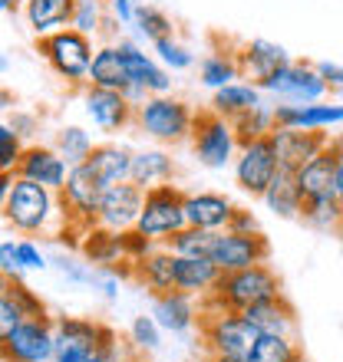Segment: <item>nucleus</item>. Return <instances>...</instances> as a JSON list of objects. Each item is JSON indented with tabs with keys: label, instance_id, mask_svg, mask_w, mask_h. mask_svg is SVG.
<instances>
[{
	"label": "nucleus",
	"instance_id": "0eeeda50",
	"mask_svg": "<svg viewBox=\"0 0 343 362\" xmlns=\"http://www.w3.org/2000/svg\"><path fill=\"white\" fill-rule=\"evenodd\" d=\"M181 228H185V191L175 188V185H159V188L145 191L135 230L155 240V244H165Z\"/></svg>",
	"mask_w": 343,
	"mask_h": 362
},
{
	"label": "nucleus",
	"instance_id": "c85d7f7f",
	"mask_svg": "<svg viewBox=\"0 0 343 362\" xmlns=\"http://www.w3.org/2000/svg\"><path fill=\"white\" fill-rule=\"evenodd\" d=\"M73 7L77 0H23V20L37 37H47L73 23Z\"/></svg>",
	"mask_w": 343,
	"mask_h": 362
},
{
	"label": "nucleus",
	"instance_id": "412c9836",
	"mask_svg": "<svg viewBox=\"0 0 343 362\" xmlns=\"http://www.w3.org/2000/svg\"><path fill=\"white\" fill-rule=\"evenodd\" d=\"M284 63H291V57H287V49L281 47V43H271V40H248V43H241L238 47V69L241 76L248 79V83H264L271 73H277V69L284 66Z\"/></svg>",
	"mask_w": 343,
	"mask_h": 362
},
{
	"label": "nucleus",
	"instance_id": "09e8293b",
	"mask_svg": "<svg viewBox=\"0 0 343 362\" xmlns=\"http://www.w3.org/2000/svg\"><path fill=\"white\" fill-rule=\"evenodd\" d=\"M123 247H125V260H139V257H145L149 250H155L159 244L155 240H149L145 234H139V230H123Z\"/></svg>",
	"mask_w": 343,
	"mask_h": 362
},
{
	"label": "nucleus",
	"instance_id": "20e7f679",
	"mask_svg": "<svg viewBox=\"0 0 343 362\" xmlns=\"http://www.w3.org/2000/svg\"><path fill=\"white\" fill-rule=\"evenodd\" d=\"M195 109L175 95H145L142 105H135V129L159 145H181L189 142Z\"/></svg>",
	"mask_w": 343,
	"mask_h": 362
},
{
	"label": "nucleus",
	"instance_id": "ddd939ff",
	"mask_svg": "<svg viewBox=\"0 0 343 362\" xmlns=\"http://www.w3.org/2000/svg\"><path fill=\"white\" fill-rule=\"evenodd\" d=\"M83 112L86 119L106 135L125 132L135 125V105L116 89H99V86H86L83 89Z\"/></svg>",
	"mask_w": 343,
	"mask_h": 362
},
{
	"label": "nucleus",
	"instance_id": "473e14b6",
	"mask_svg": "<svg viewBox=\"0 0 343 362\" xmlns=\"http://www.w3.org/2000/svg\"><path fill=\"white\" fill-rule=\"evenodd\" d=\"M261 201L267 204V211L271 214H277V218H300V204H304V198H300V188H297V178L294 172H281L274 175V181L267 185V191L261 194Z\"/></svg>",
	"mask_w": 343,
	"mask_h": 362
},
{
	"label": "nucleus",
	"instance_id": "3c124183",
	"mask_svg": "<svg viewBox=\"0 0 343 362\" xmlns=\"http://www.w3.org/2000/svg\"><path fill=\"white\" fill-rule=\"evenodd\" d=\"M228 230H238V234H257L261 224H257V218L248 208H235V214H231V221H228Z\"/></svg>",
	"mask_w": 343,
	"mask_h": 362
},
{
	"label": "nucleus",
	"instance_id": "f704fd0d",
	"mask_svg": "<svg viewBox=\"0 0 343 362\" xmlns=\"http://www.w3.org/2000/svg\"><path fill=\"white\" fill-rule=\"evenodd\" d=\"M248 362H304V349L297 343V336L261 333L254 349L248 353Z\"/></svg>",
	"mask_w": 343,
	"mask_h": 362
},
{
	"label": "nucleus",
	"instance_id": "aec40b11",
	"mask_svg": "<svg viewBox=\"0 0 343 362\" xmlns=\"http://www.w3.org/2000/svg\"><path fill=\"white\" fill-rule=\"evenodd\" d=\"M152 316L155 323L162 326V333L172 336H181V333H191L198 326V303L191 293H181V290H165V293H155L152 296Z\"/></svg>",
	"mask_w": 343,
	"mask_h": 362
},
{
	"label": "nucleus",
	"instance_id": "052dcab7",
	"mask_svg": "<svg viewBox=\"0 0 343 362\" xmlns=\"http://www.w3.org/2000/svg\"><path fill=\"white\" fill-rule=\"evenodd\" d=\"M208 362H248V359H241V356H208Z\"/></svg>",
	"mask_w": 343,
	"mask_h": 362
},
{
	"label": "nucleus",
	"instance_id": "5fc2aeb1",
	"mask_svg": "<svg viewBox=\"0 0 343 362\" xmlns=\"http://www.w3.org/2000/svg\"><path fill=\"white\" fill-rule=\"evenodd\" d=\"M317 73H320V76L327 79L330 93L343 86V66H337V63H317Z\"/></svg>",
	"mask_w": 343,
	"mask_h": 362
},
{
	"label": "nucleus",
	"instance_id": "1a4fd4ad",
	"mask_svg": "<svg viewBox=\"0 0 343 362\" xmlns=\"http://www.w3.org/2000/svg\"><path fill=\"white\" fill-rule=\"evenodd\" d=\"M231 168H235V185H238V191H244L248 198H261L267 191V185L274 181V175L281 172L271 135H267V139H257V142H248V145H238V155H235Z\"/></svg>",
	"mask_w": 343,
	"mask_h": 362
},
{
	"label": "nucleus",
	"instance_id": "4d7b16f0",
	"mask_svg": "<svg viewBox=\"0 0 343 362\" xmlns=\"http://www.w3.org/2000/svg\"><path fill=\"white\" fill-rule=\"evenodd\" d=\"M337 198L343 201V155H337Z\"/></svg>",
	"mask_w": 343,
	"mask_h": 362
},
{
	"label": "nucleus",
	"instance_id": "dca6fc26",
	"mask_svg": "<svg viewBox=\"0 0 343 362\" xmlns=\"http://www.w3.org/2000/svg\"><path fill=\"white\" fill-rule=\"evenodd\" d=\"M142 201H145V191L135 188L133 181L113 185V188H106V194H103L96 224H103V228H109V230H133L135 221H139V211H142Z\"/></svg>",
	"mask_w": 343,
	"mask_h": 362
},
{
	"label": "nucleus",
	"instance_id": "b1692460",
	"mask_svg": "<svg viewBox=\"0 0 343 362\" xmlns=\"http://www.w3.org/2000/svg\"><path fill=\"white\" fill-rule=\"evenodd\" d=\"M57 333V346L69 343V346H86V349H116V333L109 326L96 323V320H83V316H60L53 323Z\"/></svg>",
	"mask_w": 343,
	"mask_h": 362
},
{
	"label": "nucleus",
	"instance_id": "9d476101",
	"mask_svg": "<svg viewBox=\"0 0 343 362\" xmlns=\"http://www.w3.org/2000/svg\"><path fill=\"white\" fill-rule=\"evenodd\" d=\"M57 353V333L47 316L23 320L0 339V362H50Z\"/></svg>",
	"mask_w": 343,
	"mask_h": 362
},
{
	"label": "nucleus",
	"instance_id": "864d4df0",
	"mask_svg": "<svg viewBox=\"0 0 343 362\" xmlns=\"http://www.w3.org/2000/svg\"><path fill=\"white\" fill-rule=\"evenodd\" d=\"M109 7H113V17L123 23V27H133L135 23V4L133 0H109Z\"/></svg>",
	"mask_w": 343,
	"mask_h": 362
},
{
	"label": "nucleus",
	"instance_id": "0e129e2a",
	"mask_svg": "<svg viewBox=\"0 0 343 362\" xmlns=\"http://www.w3.org/2000/svg\"><path fill=\"white\" fill-rule=\"evenodd\" d=\"M7 69H10V59L4 57V53H0V73H7Z\"/></svg>",
	"mask_w": 343,
	"mask_h": 362
},
{
	"label": "nucleus",
	"instance_id": "6ab92c4d",
	"mask_svg": "<svg viewBox=\"0 0 343 362\" xmlns=\"http://www.w3.org/2000/svg\"><path fill=\"white\" fill-rule=\"evenodd\" d=\"M235 201L218 191H185V224L201 230H228Z\"/></svg>",
	"mask_w": 343,
	"mask_h": 362
},
{
	"label": "nucleus",
	"instance_id": "bb28decb",
	"mask_svg": "<svg viewBox=\"0 0 343 362\" xmlns=\"http://www.w3.org/2000/svg\"><path fill=\"white\" fill-rule=\"evenodd\" d=\"M172 178H175V158H172V152H165L162 145L133 152L129 181L135 188L149 191V188H159V185H172Z\"/></svg>",
	"mask_w": 343,
	"mask_h": 362
},
{
	"label": "nucleus",
	"instance_id": "c9c22d12",
	"mask_svg": "<svg viewBox=\"0 0 343 362\" xmlns=\"http://www.w3.org/2000/svg\"><path fill=\"white\" fill-rule=\"evenodd\" d=\"M93 132H86L83 125H60L57 135H53V148L60 152V158L73 168V165H83L93 152Z\"/></svg>",
	"mask_w": 343,
	"mask_h": 362
},
{
	"label": "nucleus",
	"instance_id": "58836bf2",
	"mask_svg": "<svg viewBox=\"0 0 343 362\" xmlns=\"http://www.w3.org/2000/svg\"><path fill=\"white\" fill-rule=\"evenodd\" d=\"M215 234H218V230H201V228L185 224L179 234H172V238L165 240V247H169L175 257H208L211 244H215Z\"/></svg>",
	"mask_w": 343,
	"mask_h": 362
},
{
	"label": "nucleus",
	"instance_id": "49530a36",
	"mask_svg": "<svg viewBox=\"0 0 343 362\" xmlns=\"http://www.w3.org/2000/svg\"><path fill=\"white\" fill-rule=\"evenodd\" d=\"M17 257H20L23 274H37V270H47L50 267V257L40 250L37 240H30V238H20L17 240Z\"/></svg>",
	"mask_w": 343,
	"mask_h": 362
},
{
	"label": "nucleus",
	"instance_id": "4c0bfd02",
	"mask_svg": "<svg viewBox=\"0 0 343 362\" xmlns=\"http://www.w3.org/2000/svg\"><path fill=\"white\" fill-rule=\"evenodd\" d=\"M235 135H238V145H248V142H257V139H267V135L274 132V105H254L251 112L238 115L235 119Z\"/></svg>",
	"mask_w": 343,
	"mask_h": 362
},
{
	"label": "nucleus",
	"instance_id": "13d9d810",
	"mask_svg": "<svg viewBox=\"0 0 343 362\" xmlns=\"http://www.w3.org/2000/svg\"><path fill=\"white\" fill-rule=\"evenodd\" d=\"M13 105H17L13 93H7V89H0V112H4V109H13Z\"/></svg>",
	"mask_w": 343,
	"mask_h": 362
},
{
	"label": "nucleus",
	"instance_id": "e433bc0d",
	"mask_svg": "<svg viewBox=\"0 0 343 362\" xmlns=\"http://www.w3.org/2000/svg\"><path fill=\"white\" fill-rule=\"evenodd\" d=\"M300 221L314 230H337L343 224V201L337 194H330V198H307L300 204Z\"/></svg>",
	"mask_w": 343,
	"mask_h": 362
},
{
	"label": "nucleus",
	"instance_id": "ea45409f",
	"mask_svg": "<svg viewBox=\"0 0 343 362\" xmlns=\"http://www.w3.org/2000/svg\"><path fill=\"white\" fill-rule=\"evenodd\" d=\"M152 53L155 59L162 63L169 73H181V69H191L195 66V53H191L185 43H181L175 33L172 37H162V40H155L152 43Z\"/></svg>",
	"mask_w": 343,
	"mask_h": 362
},
{
	"label": "nucleus",
	"instance_id": "79ce46f5",
	"mask_svg": "<svg viewBox=\"0 0 343 362\" xmlns=\"http://www.w3.org/2000/svg\"><path fill=\"white\" fill-rule=\"evenodd\" d=\"M129 343H133V353L145 356V353H155L162 346V326L155 323V316H135L129 323Z\"/></svg>",
	"mask_w": 343,
	"mask_h": 362
},
{
	"label": "nucleus",
	"instance_id": "69168bd1",
	"mask_svg": "<svg viewBox=\"0 0 343 362\" xmlns=\"http://www.w3.org/2000/svg\"><path fill=\"white\" fill-rule=\"evenodd\" d=\"M7 284H10V276L4 274V270H0V290H7Z\"/></svg>",
	"mask_w": 343,
	"mask_h": 362
},
{
	"label": "nucleus",
	"instance_id": "7c9ffc66",
	"mask_svg": "<svg viewBox=\"0 0 343 362\" xmlns=\"http://www.w3.org/2000/svg\"><path fill=\"white\" fill-rule=\"evenodd\" d=\"M264 103V93H261V86L257 83H248V79H235V83H228V86L215 89V95H211V112H218L221 119H228V122H235L238 115L251 112L254 105Z\"/></svg>",
	"mask_w": 343,
	"mask_h": 362
},
{
	"label": "nucleus",
	"instance_id": "4be33fe9",
	"mask_svg": "<svg viewBox=\"0 0 343 362\" xmlns=\"http://www.w3.org/2000/svg\"><path fill=\"white\" fill-rule=\"evenodd\" d=\"M86 168L103 188H113V185H123L129 181V168H133V148L123 142H96L89 158H86Z\"/></svg>",
	"mask_w": 343,
	"mask_h": 362
},
{
	"label": "nucleus",
	"instance_id": "37998d69",
	"mask_svg": "<svg viewBox=\"0 0 343 362\" xmlns=\"http://www.w3.org/2000/svg\"><path fill=\"white\" fill-rule=\"evenodd\" d=\"M73 30L86 33V37H99L106 27V10H103V0H77L73 7Z\"/></svg>",
	"mask_w": 343,
	"mask_h": 362
},
{
	"label": "nucleus",
	"instance_id": "f257e3e1",
	"mask_svg": "<svg viewBox=\"0 0 343 362\" xmlns=\"http://www.w3.org/2000/svg\"><path fill=\"white\" fill-rule=\"evenodd\" d=\"M4 218H7L10 228L20 230L23 238H53V234L67 224L60 191H50L27 178L13 181L7 208H4Z\"/></svg>",
	"mask_w": 343,
	"mask_h": 362
},
{
	"label": "nucleus",
	"instance_id": "c03bdc74",
	"mask_svg": "<svg viewBox=\"0 0 343 362\" xmlns=\"http://www.w3.org/2000/svg\"><path fill=\"white\" fill-rule=\"evenodd\" d=\"M7 293L13 296V303L20 306V313L27 316V320H43V316H47V303H43V300H40V296L23 284V276H20V280H10Z\"/></svg>",
	"mask_w": 343,
	"mask_h": 362
},
{
	"label": "nucleus",
	"instance_id": "393cba45",
	"mask_svg": "<svg viewBox=\"0 0 343 362\" xmlns=\"http://www.w3.org/2000/svg\"><path fill=\"white\" fill-rule=\"evenodd\" d=\"M175 254H172L165 244H159L155 250H149L145 257L133 260V280L142 284L149 293H165V290H175Z\"/></svg>",
	"mask_w": 343,
	"mask_h": 362
},
{
	"label": "nucleus",
	"instance_id": "6e6d98bb",
	"mask_svg": "<svg viewBox=\"0 0 343 362\" xmlns=\"http://www.w3.org/2000/svg\"><path fill=\"white\" fill-rule=\"evenodd\" d=\"M13 181H17V175L13 172H0V214H4V208H7V198H10Z\"/></svg>",
	"mask_w": 343,
	"mask_h": 362
},
{
	"label": "nucleus",
	"instance_id": "f3484780",
	"mask_svg": "<svg viewBox=\"0 0 343 362\" xmlns=\"http://www.w3.org/2000/svg\"><path fill=\"white\" fill-rule=\"evenodd\" d=\"M113 43H116V49L123 53L133 86H142L149 95H165L169 93L172 89V73L159 63V59L149 57L139 43H133V40H113Z\"/></svg>",
	"mask_w": 343,
	"mask_h": 362
},
{
	"label": "nucleus",
	"instance_id": "338daca9",
	"mask_svg": "<svg viewBox=\"0 0 343 362\" xmlns=\"http://www.w3.org/2000/svg\"><path fill=\"white\" fill-rule=\"evenodd\" d=\"M334 95H337V99H340V103H343V86H340V89H334Z\"/></svg>",
	"mask_w": 343,
	"mask_h": 362
},
{
	"label": "nucleus",
	"instance_id": "e2e57ef3",
	"mask_svg": "<svg viewBox=\"0 0 343 362\" xmlns=\"http://www.w3.org/2000/svg\"><path fill=\"white\" fill-rule=\"evenodd\" d=\"M119 362H145V356H139V353H129V356H123Z\"/></svg>",
	"mask_w": 343,
	"mask_h": 362
},
{
	"label": "nucleus",
	"instance_id": "4468645a",
	"mask_svg": "<svg viewBox=\"0 0 343 362\" xmlns=\"http://www.w3.org/2000/svg\"><path fill=\"white\" fill-rule=\"evenodd\" d=\"M271 142H274L277 152V165L284 172H297V168H304L310 158L324 152L330 145V135L320 132V129H274Z\"/></svg>",
	"mask_w": 343,
	"mask_h": 362
},
{
	"label": "nucleus",
	"instance_id": "9b49d317",
	"mask_svg": "<svg viewBox=\"0 0 343 362\" xmlns=\"http://www.w3.org/2000/svg\"><path fill=\"white\" fill-rule=\"evenodd\" d=\"M211 264L221 274L231 270H244L254 264H267L271 260V240L257 230V234H238V230H218L215 244H211Z\"/></svg>",
	"mask_w": 343,
	"mask_h": 362
},
{
	"label": "nucleus",
	"instance_id": "7ed1b4c3",
	"mask_svg": "<svg viewBox=\"0 0 343 362\" xmlns=\"http://www.w3.org/2000/svg\"><path fill=\"white\" fill-rule=\"evenodd\" d=\"M37 53L47 59V66L67 86L73 89L89 86V66H93V53H96L93 37H86V33H79L73 27L57 30V33L37 37Z\"/></svg>",
	"mask_w": 343,
	"mask_h": 362
},
{
	"label": "nucleus",
	"instance_id": "a878e982",
	"mask_svg": "<svg viewBox=\"0 0 343 362\" xmlns=\"http://www.w3.org/2000/svg\"><path fill=\"white\" fill-rule=\"evenodd\" d=\"M297 188H300V198H330L337 194V152L327 145L324 152L310 158L304 168L294 172Z\"/></svg>",
	"mask_w": 343,
	"mask_h": 362
},
{
	"label": "nucleus",
	"instance_id": "72a5a7b5",
	"mask_svg": "<svg viewBox=\"0 0 343 362\" xmlns=\"http://www.w3.org/2000/svg\"><path fill=\"white\" fill-rule=\"evenodd\" d=\"M241 79V69H238V49L231 53V49H215L208 57L198 63V83L201 86H208L211 93L221 86H228Z\"/></svg>",
	"mask_w": 343,
	"mask_h": 362
},
{
	"label": "nucleus",
	"instance_id": "8fccbe9b",
	"mask_svg": "<svg viewBox=\"0 0 343 362\" xmlns=\"http://www.w3.org/2000/svg\"><path fill=\"white\" fill-rule=\"evenodd\" d=\"M0 270L10 276V280H20L23 267H20L17 257V240H0Z\"/></svg>",
	"mask_w": 343,
	"mask_h": 362
},
{
	"label": "nucleus",
	"instance_id": "603ef678",
	"mask_svg": "<svg viewBox=\"0 0 343 362\" xmlns=\"http://www.w3.org/2000/svg\"><path fill=\"white\" fill-rule=\"evenodd\" d=\"M10 129L20 135V139H30V135L37 132V115L30 112H20V109H13V115H10Z\"/></svg>",
	"mask_w": 343,
	"mask_h": 362
},
{
	"label": "nucleus",
	"instance_id": "39448f33",
	"mask_svg": "<svg viewBox=\"0 0 343 362\" xmlns=\"http://www.w3.org/2000/svg\"><path fill=\"white\" fill-rule=\"evenodd\" d=\"M191 155L201 168H211V172H221L235 162L238 155V135H235V125L228 119H221L218 112L211 109H201L195 112V122H191V135H189Z\"/></svg>",
	"mask_w": 343,
	"mask_h": 362
},
{
	"label": "nucleus",
	"instance_id": "f8f14e48",
	"mask_svg": "<svg viewBox=\"0 0 343 362\" xmlns=\"http://www.w3.org/2000/svg\"><path fill=\"white\" fill-rule=\"evenodd\" d=\"M106 188L89 175L86 165H73L67 175V185L60 188V201H63V214L69 224L77 228H93L99 218V204H103Z\"/></svg>",
	"mask_w": 343,
	"mask_h": 362
},
{
	"label": "nucleus",
	"instance_id": "cd10ccee",
	"mask_svg": "<svg viewBox=\"0 0 343 362\" xmlns=\"http://www.w3.org/2000/svg\"><path fill=\"white\" fill-rule=\"evenodd\" d=\"M251 323L257 326V333H281V336H294L297 333V313L291 300L284 293L271 296V300H261V303L248 306L244 310Z\"/></svg>",
	"mask_w": 343,
	"mask_h": 362
},
{
	"label": "nucleus",
	"instance_id": "a211bd4d",
	"mask_svg": "<svg viewBox=\"0 0 343 362\" xmlns=\"http://www.w3.org/2000/svg\"><path fill=\"white\" fill-rule=\"evenodd\" d=\"M343 125V103H310V105H274V129H337Z\"/></svg>",
	"mask_w": 343,
	"mask_h": 362
},
{
	"label": "nucleus",
	"instance_id": "de8ad7c7",
	"mask_svg": "<svg viewBox=\"0 0 343 362\" xmlns=\"http://www.w3.org/2000/svg\"><path fill=\"white\" fill-rule=\"evenodd\" d=\"M23 320H27V316L20 313V306L13 303V296H10L7 290H0V339H4L17 323H23Z\"/></svg>",
	"mask_w": 343,
	"mask_h": 362
},
{
	"label": "nucleus",
	"instance_id": "f03ea898",
	"mask_svg": "<svg viewBox=\"0 0 343 362\" xmlns=\"http://www.w3.org/2000/svg\"><path fill=\"white\" fill-rule=\"evenodd\" d=\"M277 293H284L277 270L271 267V264H254V267L221 274L215 290L198 300V310L201 313H215V310L244 313L248 306L261 303V300H271V296H277Z\"/></svg>",
	"mask_w": 343,
	"mask_h": 362
},
{
	"label": "nucleus",
	"instance_id": "c756f323",
	"mask_svg": "<svg viewBox=\"0 0 343 362\" xmlns=\"http://www.w3.org/2000/svg\"><path fill=\"white\" fill-rule=\"evenodd\" d=\"M89 86L99 89H116V93H125L133 86L129 79V69H125L123 53L116 49V43H99L93 53V66H89Z\"/></svg>",
	"mask_w": 343,
	"mask_h": 362
},
{
	"label": "nucleus",
	"instance_id": "2f4dec72",
	"mask_svg": "<svg viewBox=\"0 0 343 362\" xmlns=\"http://www.w3.org/2000/svg\"><path fill=\"white\" fill-rule=\"evenodd\" d=\"M221 270L211 264V257H179L175 260V290L191 293L195 300L208 296L218 284Z\"/></svg>",
	"mask_w": 343,
	"mask_h": 362
},
{
	"label": "nucleus",
	"instance_id": "6e6552de",
	"mask_svg": "<svg viewBox=\"0 0 343 362\" xmlns=\"http://www.w3.org/2000/svg\"><path fill=\"white\" fill-rule=\"evenodd\" d=\"M261 93L274 95L277 103H291V105H310L327 99L330 86L327 79L317 73L314 63H284V66L271 73V76L261 83Z\"/></svg>",
	"mask_w": 343,
	"mask_h": 362
},
{
	"label": "nucleus",
	"instance_id": "bf43d9fd",
	"mask_svg": "<svg viewBox=\"0 0 343 362\" xmlns=\"http://www.w3.org/2000/svg\"><path fill=\"white\" fill-rule=\"evenodd\" d=\"M330 148H334V152H337V155H343V132L330 135Z\"/></svg>",
	"mask_w": 343,
	"mask_h": 362
},
{
	"label": "nucleus",
	"instance_id": "680f3d73",
	"mask_svg": "<svg viewBox=\"0 0 343 362\" xmlns=\"http://www.w3.org/2000/svg\"><path fill=\"white\" fill-rule=\"evenodd\" d=\"M20 0H0V13H10V10H17Z\"/></svg>",
	"mask_w": 343,
	"mask_h": 362
},
{
	"label": "nucleus",
	"instance_id": "a18cd8bd",
	"mask_svg": "<svg viewBox=\"0 0 343 362\" xmlns=\"http://www.w3.org/2000/svg\"><path fill=\"white\" fill-rule=\"evenodd\" d=\"M23 145L27 142L10 129V122L0 119V172H17V162H20V155H23Z\"/></svg>",
	"mask_w": 343,
	"mask_h": 362
},
{
	"label": "nucleus",
	"instance_id": "423d86ee",
	"mask_svg": "<svg viewBox=\"0 0 343 362\" xmlns=\"http://www.w3.org/2000/svg\"><path fill=\"white\" fill-rule=\"evenodd\" d=\"M198 333H201V343H205L208 356H241V359H248V353L257 343V336H261L248 316L235 313V310L201 313Z\"/></svg>",
	"mask_w": 343,
	"mask_h": 362
},
{
	"label": "nucleus",
	"instance_id": "a19ab883",
	"mask_svg": "<svg viewBox=\"0 0 343 362\" xmlns=\"http://www.w3.org/2000/svg\"><path fill=\"white\" fill-rule=\"evenodd\" d=\"M133 27L139 30L145 40H152V43L175 33L169 13H165V10H159V7H152V4H139V7H135V23H133Z\"/></svg>",
	"mask_w": 343,
	"mask_h": 362
},
{
	"label": "nucleus",
	"instance_id": "5701e85b",
	"mask_svg": "<svg viewBox=\"0 0 343 362\" xmlns=\"http://www.w3.org/2000/svg\"><path fill=\"white\" fill-rule=\"evenodd\" d=\"M79 257L86 264H93L96 270H113L116 264L125 260V247H123V230H109L103 224L86 228L83 240H79Z\"/></svg>",
	"mask_w": 343,
	"mask_h": 362
},
{
	"label": "nucleus",
	"instance_id": "2eb2a0df",
	"mask_svg": "<svg viewBox=\"0 0 343 362\" xmlns=\"http://www.w3.org/2000/svg\"><path fill=\"white\" fill-rule=\"evenodd\" d=\"M13 175L27 181H37V185H43L50 191H60L67 185L69 165L60 158V152L53 145H23V155H20Z\"/></svg>",
	"mask_w": 343,
	"mask_h": 362
}]
</instances>
